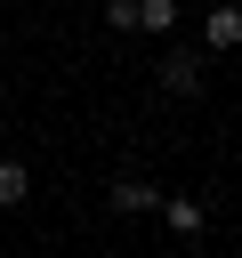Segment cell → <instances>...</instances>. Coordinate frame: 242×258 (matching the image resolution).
Segmentation results:
<instances>
[{"label":"cell","mask_w":242,"mask_h":258,"mask_svg":"<svg viewBox=\"0 0 242 258\" xmlns=\"http://www.w3.org/2000/svg\"><path fill=\"white\" fill-rule=\"evenodd\" d=\"M161 226H169V234H186V242H194V234H202V226H210V210H202V202H194V194H161Z\"/></svg>","instance_id":"cell-2"},{"label":"cell","mask_w":242,"mask_h":258,"mask_svg":"<svg viewBox=\"0 0 242 258\" xmlns=\"http://www.w3.org/2000/svg\"><path fill=\"white\" fill-rule=\"evenodd\" d=\"M161 89H169V97H202V56H194V48H169V56H161Z\"/></svg>","instance_id":"cell-1"},{"label":"cell","mask_w":242,"mask_h":258,"mask_svg":"<svg viewBox=\"0 0 242 258\" xmlns=\"http://www.w3.org/2000/svg\"><path fill=\"white\" fill-rule=\"evenodd\" d=\"M177 24V0H137V32H169Z\"/></svg>","instance_id":"cell-6"},{"label":"cell","mask_w":242,"mask_h":258,"mask_svg":"<svg viewBox=\"0 0 242 258\" xmlns=\"http://www.w3.org/2000/svg\"><path fill=\"white\" fill-rule=\"evenodd\" d=\"M202 48H242V8H210L202 16Z\"/></svg>","instance_id":"cell-4"},{"label":"cell","mask_w":242,"mask_h":258,"mask_svg":"<svg viewBox=\"0 0 242 258\" xmlns=\"http://www.w3.org/2000/svg\"><path fill=\"white\" fill-rule=\"evenodd\" d=\"M105 202H113V210H121V218H153V210H161V194H153V185H145V177H121V185H113V194H105Z\"/></svg>","instance_id":"cell-3"},{"label":"cell","mask_w":242,"mask_h":258,"mask_svg":"<svg viewBox=\"0 0 242 258\" xmlns=\"http://www.w3.org/2000/svg\"><path fill=\"white\" fill-rule=\"evenodd\" d=\"M24 194H32V169L24 161H0V210H16Z\"/></svg>","instance_id":"cell-5"}]
</instances>
